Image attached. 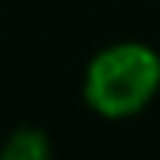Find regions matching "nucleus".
I'll list each match as a JSON object with an SVG mask.
<instances>
[{
	"label": "nucleus",
	"instance_id": "nucleus-2",
	"mask_svg": "<svg viewBox=\"0 0 160 160\" xmlns=\"http://www.w3.org/2000/svg\"><path fill=\"white\" fill-rule=\"evenodd\" d=\"M49 150H52L49 147V137L39 128H20L3 141L0 157L3 160H46Z\"/></svg>",
	"mask_w": 160,
	"mask_h": 160
},
{
	"label": "nucleus",
	"instance_id": "nucleus-1",
	"mask_svg": "<svg viewBox=\"0 0 160 160\" xmlns=\"http://www.w3.org/2000/svg\"><path fill=\"white\" fill-rule=\"evenodd\" d=\"M160 92V56L147 42L105 46L85 69L82 95L101 118H134Z\"/></svg>",
	"mask_w": 160,
	"mask_h": 160
}]
</instances>
